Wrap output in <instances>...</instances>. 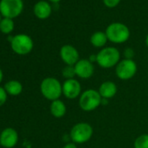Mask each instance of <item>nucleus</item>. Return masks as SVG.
Here are the masks:
<instances>
[{
	"label": "nucleus",
	"mask_w": 148,
	"mask_h": 148,
	"mask_svg": "<svg viewBox=\"0 0 148 148\" xmlns=\"http://www.w3.org/2000/svg\"><path fill=\"white\" fill-rule=\"evenodd\" d=\"M120 53L115 47L103 48L96 55V62L102 68H112L119 63Z\"/></svg>",
	"instance_id": "nucleus-1"
},
{
	"label": "nucleus",
	"mask_w": 148,
	"mask_h": 148,
	"mask_svg": "<svg viewBox=\"0 0 148 148\" xmlns=\"http://www.w3.org/2000/svg\"><path fill=\"white\" fill-rule=\"evenodd\" d=\"M40 90L43 96L51 101L58 99L63 94L62 85L55 78L45 79L40 85Z\"/></svg>",
	"instance_id": "nucleus-2"
},
{
	"label": "nucleus",
	"mask_w": 148,
	"mask_h": 148,
	"mask_svg": "<svg viewBox=\"0 0 148 148\" xmlns=\"http://www.w3.org/2000/svg\"><path fill=\"white\" fill-rule=\"evenodd\" d=\"M93 134L92 126L85 122H80L74 125L71 130L70 137L73 143L75 144H84L88 142Z\"/></svg>",
	"instance_id": "nucleus-3"
},
{
	"label": "nucleus",
	"mask_w": 148,
	"mask_h": 148,
	"mask_svg": "<svg viewBox=\"0 0 148 148\" xmlns=\"http://www.w3.org/2000/svg\"><path fill=\"white\" fill-rule=\"evenodd\" d=\"M102 99L99 91L88 89L80 95L79 106L85 112H92L102 104Z\"/></svg>",
	"instance_id": "nucleus-4"
},
{
	"label": "nucleus",
	"mask_w": 148,
	"mask_h": 148,
	"mask_svg": "<svg viewBox=\"0 0 148 148\" xmlns=\"http://www.w3.org/2000/svg\"><path fill=\"white\" fill-rule=\"evenodd\" d=\"M108 40L114 44H122L128 40L130 32L126 25L121 23L111 24L106 31Z\"/></svg>",
	"instance_id": "nucleus-5"
},
{
	"label": "nucleus",
	"mask_w": 148,
	"mask_h": 148,
	"mask_svg": "<svg viewBox=\"0 0 148 148\" xmlns=\"http://www.w3.org/2000/svg\"><path fill=\"white\" fill-rule=\"evenodd\" d=\"M138 67L132 59H124L116 65V75L121 80H129L132 79L137 72Z\"/></svg>",
	"instance_id": "nucleus-6"
},
{
	"label": "nucleus",
	"mask_w": 148,
	"mask_h": 148,
	"mask_svg": "<svg viewBox=\"0 0 148 148\" xmlns=\"http://www.w3.org/2000/svg\"><path fill=\"white\" fill-rule=\"evenodd\" d=\"M22 0H1L0 2V12L5 18H16L22 12Z\"/></svg>",
	"instance_id": "nucleus-7"
},
{
	"label": "nucleus",
	"mask_w": 148,
	"mask_h": 148,
	"mask_svg": "<svg viewBox=\"0 0 148 148\" xmlns=\"http://www.w3.org/2000/svg\"><path fill=\"white\" fill-rule=\"evenodd\" d=\"M12 48L19 55L28 54L33 48L32 39L25 34L17 35L12 39Z\"/></svg>",
	"instance_id": "nucleus-8"
},
{
	"label": "nucleus",
	"mask_w": 148,
	"mask_h": 148,
	"mask_svg": "<svg viewBox=\"0 0 148 148\" xmlns=\"http://www.w3.org/2000/svg\"><path fill=\"white\" fill-rule=\"evenodd\" d=\"M62 89L63 94L69 99H75L81 93V85L75 79H66L62 85Z\"/></svg>",
	"instance_id": "nucleus-9"
},
{
	"label": "nucleus",
	"mask_w": 148,
	"mask_h": 148,
	"mask_svg": "<svg viewBox=\"0 0 148 148\" xmlns=\"http://www.w3.org/2000/svg\"><path fill=\"white\" fill-rule=\"evenodd\" d=\"M61 59L66 64V65L74 66L79 60V54L78 50L70 45H65L60 49Z\"/></svg>",
	"instance_id": "nucleus-10"
},
{
	"label": "nucleus",
	"mask_w": 148,
	"mask_h": 148,
	"mask_svg": "<svg viewBox=\"0 0 148 148\" xmlns=\"http://www.w3.org/2000/svg\"><path fill=\"white\" fill-rule=\"evenodd\" d=\"M76 71V76L80 79H88L94 73V66L92 62L88 59H80L74 65Z\"/></svg>",
	"instance_id": "nucleus-11"
},
{
	"label": "nucleus",
	"mask_w": 148,
	"mask_h": 148,
	"mask_svg": "<svg viewBox=\"0 0 148 148\" xmlns=\"http://www.w3.org/2000/svg\"><path fill=\"white\" fill-rule=\"evenodd\" d=\"M18 132L12 128L5 129L0 135V144L5 148H12L18 143Z\"/></svg>",
	"instance_id": "nucleus-12"
},
{
	"label": "nucleus",
	"mask_w": 148,
	"mask_h": 148,
	"mask_svg": "<svg viewBox=\"0 0 148 148\" xmlns=\"http://www.w3.org/2000/svg\"><path fill=\"white\" fill-rule=\"evenodd\" d=\"M118 88L114 82L106 81L103 82L99 89V92L103 99H109L114 97L117 93Z\"/></svg>",
	"instance_id": "nucleus-13"
},
{
	"label": "nucleus",
	"mask_w": 148,
	"mask_h": 148,
	"mask_svg": "<svg viewBox=\"0 0 148 148\" xmlns=\"http://www.w3.org/2000/svg\"><path fill=\"white\" fill-rule=\"evenodd\" d=\"M51 12V5L45 1H40L37 3L34 6V13L40 19L47 18Z\"/></svg>",
	"instance_id": "nucleus-14"
},
{
	"label": "nucleus",
	"mask_w": 148,
	"mask_h": 148,
	"mask_svg": "<svg viewBox=\"0 0 148 148\" xmlns=\"http://www.w3.org/2000/svg\"><path fill=\"white\" fill-rule=\"evenodd\" d=\"M50 111L55 118H62L66 113V106L62 100L57 99L51 102Z\"/></svg>",
	"instance_id": "nucleus-15"
},
{
	"label": "nucleus",
	"mask_w": 148,
	"mask_h": 148,
	"mask_svg": "<svg viewBox=\"0 0 148 148\" xmlns=\"http://www.w3.org/2000/svg\"><path fill=\"white\" fill-rule=\"evenodd\" d=\"M107 40L108 38L106 37V34L102 32H97L93 33L91 37V44L97 48L103 47L106 44Z\"/></svg>",
	"instance_id": "nucleus-16"
},
{
	"label": "nucleus",
	"mask_w": 148,
	"mask_h": 148,
	"mask_svg": "<svg viewBox=\"0 0 148 148\" xmlns=\"http://www.w3.org/2000/svg\"><path fill=\"white\" fill-rule=\"evenodd\" d=\"M5 90L6 91L7 93L13 95V96H17L22 92L23 86L20 82H18L17 80H11L5 84Z\"/></svg>",
	"instance_id": "nucleus-17"
},
{
	"label": "nucleus",
	"mask_w": 148,
	"mask_h": 148,
	"mask_svg": "<svg viewBox=\"0 0 148 148\" xmlns=\"http://www.w3.org/2000/svg\"><path fill=\"white\" fill-rule=\"evenodd\" d=\"M14 28V23L12 18H5L0 22V31L5 34H8L12 32Z\"/></svg>",
	"instance_id": "nucleus-18"
},
{
	"label": "nucleus",
	"mask_w": 148,
	"mask_h": 148,
	"mask_svg": "<svg viewBox=\"0 0 148 148\" xmlns=\"http://www.w3.org/2000/svg\"><path fill=\"white\" fill-rule=\"evenodd\" d=\"M134 148H148V134L138 136L134 141Z\"/></svg>",
	"instance_id": "nucleus-19"
},
{
	"label": "nucleus",
	"mask_w": 148,
	"mask_h": 148,
	"mask_svg": "<svg viewBox=\"0 0 148 148\" xmlns=\"http://www.w3.org/2000/svg\"><path fill=\"white\" fill-rule=\"evenodd\" d=\"M62 75L64 78L66 79H74V77L76 76V71L74 66L71 65H66L63 70H62Z\"/></svg>",
	"instance_id": "nucleus-20"
},
{
	"label": "nucleus",
	"mask_w": 148,
	"mask_h": 148,
	"mask_svg": "<svg viewBox=\"0 0 148 148\" xmlns=\"http://www.w3.org/2000/svg\"><path fill=\"white\" fill-rule=\"evenodd\" d=\"M7 99V92L3 88L0 87V106H2Z\"/></svg>",
	"instance_id": "nucleus-21"
},
{
	"label": "nucleus",
	"mask_w": 148,
	"mask_h": 148,
	"mask_svg": "<svg viewBox=\"0 0 148 148\" xmlns=\"http://www.w3.org/2000/svg\"><path fill=\"white\" fill-rule=\"evenodd\" d=\"M103 2L106 5V6L109 8H113L119 4L120 0H103Z\"/></svg>",
	"instance_id": "nucleus-22"
},
{
	"label": "nucleus",
	"mask_w": 148,
	"mask_h": 148,
	"mask_svg": "<svg viewBox=\"0 0 148 148\" xmlns=\"http://www.w3.org/2000/svg\"><path fill=\"white\" fill-rule=\"evenodd\" d=\"M133 55H134V52H133V51H132V49H130V48L125 49V58H127V59H132V58L133 57Z\"/></svg>",
	"instance_id": "nucleus-23"
},
{
	"label": "nucleus",
	"mask_w": 148,
	"mask_h": 148,
	"mask_svg": "<svg viewBox=\"0 0 148 148\" xmlns=\"http://www.w3.org/2000/svg\"><path fill=\"white\" fill-rule=\"evenodd\" d=\"M63 148H78L75 143H68Z\"/></svg>",
	"instance_id": "nucleus-24"
},
{
	"label": "nucleus",
	"mask_w": 148,
	"mask_h": 148,
	"mask_svg": "<svg viewBox=\"0 0 148 148\" xmlns=\"http://www.w3.org/2000/svg\"><path fill=\"white\" fill-rule=\"evenodd\" d=\"M2 79H3V71L1 69H0V83H1Z\"/></svg>",
	"instance_id": "nucleus-25"
},
{
	"label": "nucleus",
	"mask_w": 148,
	"mask_h": 148,
	"mask_svg": "<svg viewBox=\"0 0 148 148\" xmlns=\"http://www.w3.org/2000/svg\"><path fill=\"white\" fill-rule=\"evenodd\" d=\"M145 44H146V46L148 47V35L146 36V38H145Z\"/></svg>",
	"instance_id": "nucleus-26"
},
{
	"label": "nucleus",
	"mask_w": 148,
	"mask_h": 148,
	"mask_svg": "<svg viewBox=\"0 0 148 148\" xmlns=\"http://www.w3.org/2000/svg\"><path fill=\"white\" fill-rule=\"evenodd\" d=\"M50 1H51V2H53V3H58V2L60 1V0H50Z\"/></svg>",
	"instance_id": "nucleus-27"
},
{
	"label": "nucleus",
	"mask_w": 148,
	"mask_h": 148,
	"mask_svg": "<svg viewBox=\"0 0 148 148\" xmlns=\"http://www.w3.org/2000/svg\"><path fill=\"white\" fill-rule=\"evenodd\" d=\"M0 22H1V18H0Z\"/></svg>",
	"instance_id": "nucleus-28"
},
{
	"label": "nucleus",
	"mask_w": 148,
	"mask_h": 148,
	"mask_svg": "<svg viewBox=\"0 0 148 148\" xmlns=\"http://www.w3.org/2000/svg\"><path fill=\"white\" fill-rule=\"evenodd\" d=\"M147 59H148V58H147Z\"/></svg>",
	"instance_id": "nucleus-29"
}]
</instances>
